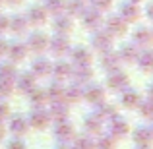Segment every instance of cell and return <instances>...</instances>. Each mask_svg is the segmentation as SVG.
<instances>
[{"instance_id":"1","label":"cell","mask_w":153,"mask_h":149,"mask_svg":"<svg viewBox=\"0 0 153 149\" xmlns=\"http://www.w3.org/2000/svg\"><path fill=\"white\" fill-rule=\"evenodd\" d=\"M29 47L31 50H35V52H43L49 47V37L47 35H43V33H35V35H31L29 37Z\"/></svg>"},{"instance_id":"2","label":"cell","mask_w":153,"mask_h":149,"mask_svg":"<svg viewBox=\"0 0 153 149\" xmlns=\"http://www.w3.org/2000/svg\"><path fill=\"white\" fill-rule=\"evenodd\" d=\"M83 19H85V25L89 29H99L103 25V16L99 10H91V12H83Z\"/></svg>"},{"instance_id":"3","label":"cell","mask_w":153,"mask_h":149,"mask_svg":"<svg viewBox=\"0 0 153 149\" xmlns=\"http://www.w3.org/2000/svg\"><path fill=\"white\" fill-rule=\"evenodd\" d=\"M107 31L111 35H124L126 33V21L122 18H111L107 21Z\"/></svg>"},{"instance_id":"4","label":"cell","mask_w":153,"mask_h":149,"mask_svg":"<svg viewBox=\"0 0 153 149\" xmlns=\"http://www.w3.org/2000/svg\"><path fill=\"white\" fill-rule=\"evenodd\" d=\"M128 76L126 74H120L118 70L112 72V76L108 78V85H111V89H124V87L128 85Z\"/></svg>"},{"instance_id":"5","label":"cell","mask_w":153,"mask_h":149,"mask_svg":"<svg viewBox=\"0 0 153 149\" xmlns=\"http://www.w3.org/2000/svg\"><path fill=\"white\" fill-rule=\"evenodd\" d=\"M111 37H112V35L108 33V31H99V33H95L93 47L97 50H107L108 47H111Z\"/></svg>"},{"instance_id":"6","label":"cell","mask_w":153,"mask_h":149,"mask_svg":"<svg viewBox=\"0 0 153 149\" xmlns=\"http://www.w3.org/2000/svg\"><path fill=\"white\" fill-rule=\"evenodd\" d=\"M51 49L54 54H66L68 50H70V43H68V39H64V37H58V39H54V41H51Z\"/></svg>"},{"instance_id":"7","label":"cell","mask_w":153,"mask_h":149,"mask_svg":"<svg viewBox=\"0 0 153 149\" xmlns=\"http://www.w3.org/2000/svg\"><path fill=\"white\" fill-rule=\"evenodd\" d=\"M29 124L35 128H45L47 124H49V114H47L45 110H35L33 116L29 118Z\"/></svg>"},{"instance_id":"8","label":"cell","mask_w":153,"mask_h":149,"mask_svg":"<svg viewBox=\"0 0 153 149\" xmlns=\"http://www.w3.org/2000/svg\"><path fill=\"white\" fill-rule=\"evenodd\" d=\"M56 136H58L62 142H72V138H74V128L62 120V124L56 128Z\"/></svg>"},{"instance_id":"9","label":"cell","mask_w":153,"mask_h":149,"mask_svg":"<svg viewBox=\"0 0 153 149\" xmlns=\"http://www.w3.org/2000/svg\"><path fill=\"white\" fill-rule=\"evenodd\" d=\"M68 112H70V108H68L66 103H60V101H54V107H52L51 114L54 116L56 120H66Z\"/></svg>"},{"instance_id":"10","label":"cell","mask_w":153,"mask_h":149,"mask_svg":"<svg viewBox=\"0 0 153 149\" xmlns=\"http://www.w3.org/2000/svg\"><path fill=\"white\" fill-rule=\"evenodd\" d=\"M33 72H35V76H47V74L52 72V64L45 58H39L37 62L33 64Z\"/></svg>"},{"instance_id":"11","label":"cell","mask_w":153,"mask_h":149,"mask_svg":"<svg viewBox=\"0 0 153 149\" xmlns=\"http://www.w3.org/2000/svg\"><path fill=\"white\" fill-rule=\"evenodd\" d=\"M45 19H47V12H45V8L35 6L33 10H29V21H31V23L39 25V23H43Z\"/></svg>"},{"instance_id":"12","label":"cell","mask_w":153,"mask_h":149,"mask_svg":"<svg viewBox=\"0 0 153 149\" xmlns=\"http://www.w3.org/2000/svg\"><path fill=\"white\" fill-rule=\"evenodd\" d=\"M27 128H29V122H27V120L23 118V116H16V118L12 120V130H14V134L23 136Z\"/></svg>"},{"instance_id":"13","label":"cell","mask_w":153,"mask_h":149,"mask_svg":"<svg viewBox=\"0 0 153 149\" xmlns=\"http://www.w3.org/2000/svg\"><path fill=\"white\" fill-rule=\"evenodd\" d=\"M74 60H76L78 66H89L91 64V54L85 49H78L74 52Z\"/></svg>"},{"instance_id":"14","label":"cell","mask_w":153,"mask_h":149,"mask_svg":"<svg viewBox=\"0 0 153 149\" xmlns=\"http://www.w3.org/2000/svg\"><path fill=\"white\" fill-rule=\"evenodd\" d=\"M103 89L101 87H91L87 93H83V97H85L87 101H91V103H95V105H101L103 103Z\"/></svg>"},{"instance_id":"15","label":"cell","mask_w":153,"mask_h":149,"mask_svg":"<svg viewBox=\"0 0 153 149\" xmlns=\"http://www.w3.org/2000/svg\"><path fill=\"white\" fill-rule=\"evenodd\" d=\"M138 16H140L138 6H134V4H126V6L122 8V16H120V18H124L126 21H134V19H138Z\"/></svg>"},{"instance_id":"16","label":"cell","mask_w":153,"mask_h":149,"mask_svg":"<svg viewBox=\"0 0 153 149\" xmlns=\"http://www.w3.org/2000/svg\"><path fill=\"white\" fill-rule=\"evenodd\" d=\"M14 78H16V68L12 64H4L0 68V82H12L14 83Z\"/></svg>"},{"instance_id":"17","label":"cell","mask_w":153,"mask_h":149,"mask_svg":"<svg viewBox=\"0 0 153 149\" xmlns=\"http://www.w3.org/2000/svg\"><path fill=\"white\" fill-rule=\"evenodd\" d=\"M19 89L22 91H33L35 89V76H22V79H19Z\"/></svg>"},{"instance_id":"18","label":"cell","mask_w":153,"mask_h":149,"mask_svg":"<svg viewBox=\"0 0 153 149\" xmlns=\"http://www.w3.org/2000/svg\"><path fill=\"white\" fill-rule=\"evenodd\" d=\"M118 62H120V58L116 54H105V58H103V66L111 72H114L118 68Z\"/></svg>"},{"instance_id":"19","label":"cell","mask_w":153,"mask_h":149,"mask_svg":"<svg viewBox=\"0 0 153 149\" xmlns=\"http://www.w3.org/2000/svg\"><path fill=\"white\" fill-rule=\"evenodd\" d=\"M8 25H12V29H14L16 33H23V31H25L27 21H25V18H22V16H16L12 21H8Z\"/></svg>"},{"instance_id":"20","label":"cell","mask_w":153,"mask_h":149,"mask_svg":"<svg viewBox=\"0 0 153 149\" xmlns=\"http://www.w3.org/2000/svg\"><path fill=\"white\" fill-rule=\"evenodd\" d=\"M149 142H151V134H149V130H146V128H142V130H138L136 132V143H140V145H149Z\"/></svg>"},{"instance_id":"21","label":"cell","mask_w":153,"mask_h":149,"mask_svg":"<svg viewBox=\"0 0 153 149\" xmlns=\"http://www.w3.org/2000/svg\"><path fill=\"white\" fill-rule=\"evenodd\" d=\"M126 132H128V124L122 122V120H118L114 116V118H112V134L114 136H124Z\"/></svg>"},{"instance_id":"22","label":"cell","mask_w":153,"mask_h":149,"mask_svg":"<svg viewBox=\"0 0 153 149\" xmlns=\"http://www.w3.org/2000/svg\"><path fill=\"white\" fill-rule=\"evenodd\" d=\"M47 10L54 12V14H60V12L66 10V0H49L47 2Z\"/></svg>"},{"instance_id":"23","label":"cell","mask_w":153,"mask_h":149,"mask_svg":"<svg viewBox=\"0 0 153 149\" xmlns=\"http://www.w3.org/2000/svg\"><path fill=\"white\" fill-rule=\"evenodd\" d=\"M66 10H70L72 16H79L83 14V0H70V2L66 4Z\"/></svg>"},{"instance_id":"24","label":"cell","mask_w":153,"mask_h":149,"mask_svg":"<svg viewBox=\"0 0 153 149\" xmlns=\"http://www.w3.org/2000/svg\"><path fill=\"white\" fill-rule=\"evenodd\" d=\"M134 39H136V43H138V45H149L151 35H149V31H147V29H140V31H136Z\"/></svg>"},{"instance_id":"25","label":"cell","mask_w":153,"mask_h":149,"mask_svg":"<svg viewBox=\"0 0 153 149\" xmlns=\"http://www.w3.org/2000/svg\"><path fill=\"white\" fill-rule=\"evenodd\" d=\"M85 128H87V132H91V134H97V132H101V118H99V116L89 118V120L85 122Z\"/></svg>"},{"instance_id":"26","label":"cell","mask_w":153,"mask_h":149,"mask_svg":"<svg viewBox=\"0 0 153 149\" xmlns=\"http://www.w3.org/2000/svg\"><path fill=\"white\" fill-rule=\"evenodd\" d=\"M124 105L126 107H136V105H140V97H138V93H134V91H128V93H124Z\"/></svg>"},{"instance_id":"27","label":"cell","mask_w":153,"mask_h":149,"mask_svg":"<svg viewBox=\"0 0 153 149\" xmlns=\"http://www.w3.org/2000/svg\"><path fill=\"white\" fill-rule=\"evenodd\" d=\"M54 27L60 31V33H70V31H72V25H70V19H68V18L56 19V25Z\"/></svg>"},{"instance_id":"28","label":"cell","mask_w":153,"mask_h":149,"mask_svg":"<svg viewBox=\"0 0 153 149\" xmlns=\"http://www.w3.org/2000/svg\"><path fill=\"white\" fill-rule=\"evenodd\" d=\"M138 64L142 66V70H143V72H147V70L151 68V54H149V52H143L142 56L138 54Z\"/></svg>"},{"instance_id":"29","label":"cell","mask_w":153,"mask_h":149,"mask_svg":"<svg viewBox=\"0 0 153 149\" xmlns=\"http://www.w3.org/2000/svg\"><path fill=\"white\" fill-rule=\"evenodd\" d=\"M120 54L124 56V60H126V62H134V60H136V56H138V52H136L134 47H124Z\"/></svg>"},{"instance_id":"30","label":"cell","mask_w":153,"mask_h":149,"mask_svg":"<svg viewBox=\"0 0 153 149\" xmlns=\"http://www.w3.org/2000/svg\"><path fill=\"white\" fill-rule=\"evenodd\" d=\"M74 76H76V79H78L79 83H83V82H85L87 78H91V70H89L87 66H82V68H79V70L76 72Z\"/></svg>"},{"instance_id":"31","label":"cell","mask_w":153,"mask_h":149,"mask_svg":"<svg viewBox=\"0 0 153 149\" xmlns=\"http://www.w3.org/2000/svg\"><path fill=\"white\" fill-rule=\"evenodd\" d=\"M10 52H12V58L22 60L23 56H25V52H27V47H23V45H16V47H14V49H12Z\"/></svg>"},{"instance_id":"32","label":"cell","mask_w":153,"mask_h":149,"mask_svg":"<svg viewBox=\"0 0 153 149\" xmlns=\"http://www.w3.org/2000/svg\"><path fill=\"white\" fill-rule=\"evenodd\" d=\"M56 76L58 78H68L70 76V66L68 64H58L56 66Z\"/></svg>"},{"instance_id":"33","label":"cell","mask_w":153,"mask_h":149,"mask_svg":"<svg viewBox=\"0 0 153 149\" xmlns=\"http://www.w3.org/2000/svg\"><path fill=\"white\" fill-rule=\"evenodd\" d=\"M49 95H51L52 101H58V97H64V95H66V91H64V89H58V85H52L51 91H49Z\"/></svg>"},{"instance_id":"34","label":"cell","mask_w":153,"mask_h":149,"mask_svg":"<svg viewBox=\"0 0 153 149\" xmlns=\"http://www.w3.org/2000/svg\"><path fill=\"white\" fill-rule=\"evenodd\" d=\"M114 114H116V110H114V107H111V105H105V107H101V110H99V116H112L114 118Z\"/></svg>"},{"instance_id":"35","label":"cell","mask_w":153,"mask_h":149,"mask_svg":"<svg viewBox=\"0 0 153 149\" xmlns=\"http://www.w3.org/2000/svg\"><path fill=\"white\" fill-rule=\"evenodd\" d=\"M111 4H112V0H93V6H95V10H107V8H111Z\"/></svg>"},{"instance_id":"36","label":"cell","mask_w":153,"mask_h":149,"mask_svg":"<svg viewBox=\"0 0 153 149\" xmlns=\"http://www.w3.org/2000/svg\"><path fill=\"white\" fill-rule=\"evenodd\" d=\"M43 97H47L45 91H35V93H33V101H35L37 107H39V105H43Z\"/></svg>"},{"instance_id":"37","label":"cell","mask_w":153,"mask_h":149,"mask_svg":"<svg viewBox=\"0 0 153 149\" xmlns=\"http://www.w3.org/2000/svg\"><path fill=\"white\" fill-rule=\"evenodd\" d=\"M8 114V105H4V103H0V118H4V116Z\"/></svg>"},{"instance_id":"38","label":"cell","mask_w":153,"mask_h":149,"mask_svg":"<svg viewBox=\"0 0 153 149\" xmlns=\"http://www.w3.org/2000/svg\"><path fill=\"white\" fill-rule=\"evenodd\" d=\"M6 27H8V19L0 16V31H4V29H6Z\"/></svg>"},{"instance_id":"39","label":"cell","mask_w":153,"mask_h":149,"mask_svg":"<svg viewBox=\"0 0 153 149\" xmlns=\"http://www.w3.org/2000/svg\"><path fill=\"white\" fill-rule=\"evenodd\" d=\"M6 50H8L6 43H4V41H0V56H4V54H6Z\"/></svg>"},{"instance_id":"40","label":"cell","mask_w":153,"mask_h":149,"mask_svg":"<svg viewBox=\"0 0 153 149\" xmlns=\"http://www.w3.org/2000/svg\"><path fill=\"white\" fill-rule=\"evenodd\" d=\"M10 2H12V4H19V2H22V0H10Z\"/></svg>"},{"instance_id":"41","label":"cell","mask_w":153,"mask_h":149,"mask_svg":"<svg viewBox=\"0 0 153 149\" xmlns=\"http://www.w3.org/2000/svg\"><path fill=\"white\" fill-rule=\"evenodd\" d=\"M2 136H4V128L0 126V138H2Z\"/></svg>"}]
</instances>
